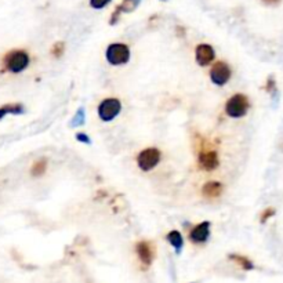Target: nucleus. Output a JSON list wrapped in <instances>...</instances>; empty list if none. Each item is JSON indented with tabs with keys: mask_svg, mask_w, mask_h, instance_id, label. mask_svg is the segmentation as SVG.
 <instances>
[{
	"mask_svg": "<svg viewBox=\"0 0 283 283\" xmlns=\"http://www.w3.org/2000/svg\"><path fill=\"white\" fill-rule=\"evenodd\" d=\"M76 140L80 142H84V144H86V142L89 144V142H90V137H89V135H86V134H83V133H77L76 134Z\"/></svg>",
	"mask_w": 283,
	"mask_h": 283,
	"instance_id": "obj_22",
	"label": "nucleus"
},
{
	"mask_svg": "<svg viewBox=\"0 0 283 283\" xmlns=\"http://www.w3.org/2000/svg\"><path fill=\"white\" fill-rule=\"evenodd\" d=\"M141 0H122V3L117 6L120 13H132L140 6Z\"/></svg>",
	"mask_w": 283,
	"mask_h": 283,
	"instance_id": "obj_16",
	"label": "nucleus"
},
{
	"mask_svg": "<svg viewBox=\"0 0 283 283\" xmlns=\"http://www.w3.org/2000/svg\"><path fill=\"white\" fill-rule=\"evenodd\" d=\"M135 253L142 263V265L150 266L155 257V246L148 241H140L135 245Z\"/></svg>",
	"mask_w": 283,
	"mask_h": 283,
	"instance_id": "obj_9",
	"label": "nucleus"
},
{
	"mask_svg": "<svg viewBox=\"0 0 283 283\" xmlns=\"http://www.w3.org/2000/svg\"><path fill=\"white\" fill-rule=\"evenodd\" d=\"M250 108V101L245 94H233L231 98L225 102V113L232 119L243 117Z\"/></svg>",
	"mask_w": 283,
	"mask_h": 283,
	"instance_id": "obj_2",
	"label": "nucleus"
},
{
	"mask_svg": "<svg viewBox=\"0 0 283 283\" xmlns=\"http://www.w3.org/2000/svg\"><path fill=\"white\" fill-rule=\"evenodd\" d=\"M275 86H276V82H275V79L271 76V77H268V80H266V86H265V90L268 93H274L275 92Z\"/></svg>",
	"mask_w": 283,
	"mask_h": 283,
	"instance_id": "obj_21",
	"label": "nucleus"
},
{
	"mask_svg": "<svg viewBox=\"0 0 283 283\" xmlns=\"http://www.w3.org/2000/svg\"><path fill=\"white\" fill-rule=\"evenodd\" d=\"M199 166L205 171H213L220 166V158L218 153L214 150H202L199 152Z\"/></svg>",
	"mask_w": 283,
	"mask_h": 283,
	"instance_id": "obj_7",
	"label": "nucleus"
},
{
	"mask_svg": "<svg viewBox=\"0 0 283 283\" xmlns=\"http://www.w3.org/2000/svg\"><path fill=\"white\" fill-rule=\"evenodd\" d=\"M64 53H65V43L57 42L53 44V47H51V54H53V57L59 58V57H62Z\"/></svg>",
	"mask_w": 283,
	"mask_h": 283,
	"instance_id": "obj_17",
	"label": "nucleus"
},
{
	"mask_svg": "<svg viewBox=\"0 0 283 283\" xmlns=\"http://www.w3.org/2000/svg\"><path fill=\"white\" fill-rule=\"evenodd\" d=\"M112 0H90V6L94 10H101L107 7Z\"/></svg>",
	"mask_w": 283,
	"mask_h": 283,
	"instance_id": "obj_19",
	"label": "nucleus"
},
{
	"mask_svg": "<svg viewBox=\"0 0 283 283\" xmlns=\"http://www.w3.org/2000/svg\"><path fill=\"white\" fill-rule=\"evenodd\" d=\"M263 3H265L268 6H276V4H279L281 3V0H261Z\"/></svg>",
	"mask_w": 283,
	"mask_h": 283,
	"instance_id": "obj_23",
	"label": "nucleus"
},
{
	"mask_svg": "<svg viewBox=\"0 0 283 283\" xmlns=\"http://www.w3.org/2000/svg\"><path fill=\"white\" fill-rule=\"evenodd\" d=\"M223 191H224V185L218 181H208L202 187V195L208 199L220 198L223 195Z\"/></svg>",
	"mask_w": 283,
	"mask_h": 283,
	"instance_id": "obj_11",
	"label": "nucleus"
},
{
	"mask_svg": "<svg viewBox=\"0 0 283 283\" xmlns=\"http://www.w3.org/2000/svg\"><path fill=\"white\" fill-rule=\"evenodd\" d=\"M210 221H202L200 224L195 225L189 231V241L195 245L206 243L210 238Z\"/></svg>",
	"mask_w": 283,
	"mask_h": 283,
	"instance_id": "obj_10",
	"label": "nucleus"
},
{
	"mask_svg": "<svg viewBox=\"0 0 283 283\" xmlns=\"http://www.w3.org/2000/svg\"><path fill=\"white\" fill-rule=\"evenodd\" d=\"M31 62L29 54L25 50H13L9 51L4 58H3V65L6 71L11 74H21L24 72Z\"/></svg>",
	"mask_w": 283,
	"mask_h": 283,
	"instance_id": "obj_1",
	"label": "nucleus"
},
{
	"mask_svg": "<svg viewBox=\"0 0 283 283\" xmlns=\"http://www.w3.org/2000/svg\"><path fill=\"white\" fill-rule=\"evenodd\" d=\"M216 58V51L208 43H200L195 49V59L200 67H208Z\"/></svg>",
	"mask_w": 283,
	"mask_h": 283,
	"instance_id": "obj_8",
	"label": "nucleus"
},
{
	"mask_svg": "<svg viewBox=\"0 0 283 283\" xmlns=\"http://www.w3.org/2000/svg\"><path fill=\"white\" fill-rule=\"evenodd\" d=\"M229 260H232L233 263H236V264L241 266V268H243L245 271H251V269L254 268L253 263H251L247 257H245V256H239V254H229Z\"/></svg>",
	"mask_w": 283,
	"mask_h": 283,
	"instance_id": "obj_14",
	"label": "nucleus"
},
{
	"mask_svg": "<svg viewBox=\"0 0 283 283\" xmlns=\"http://www.w3.org/2000/svg\"><path fill=\"white\" fill-rule=\"evenodd\" d=\"M122 111V102L115 97H109L100 102L97 112L102 122H112Z\"/></svg>",
	"mask_w": 283,
	"mask_h": 283,
	"instance_id": "obj_4",
	"label": "nucleus"
},
{
	"mask_svg": "<svg viewBox=\"0 0 283 283\" xmlns=\"http://www.w3.org/2000/svg\"><path fill=\"white\" fill-rule=\"evenodd\" d=\"M232 76V69L225 61H217L210 69V80L216 86H225Z\"/></svg>",
	"mask_w": 283,
	"mask_h": 283,
	"instance_id": "obj_6",
	"label": "nucleus"
},
{
	"mask_svg": "<svg viewBox=\"0 0 283 283\" xmlns=\"http://www.w3.org/2000/svg\"><path fill=\"white\" fill-rule=\"evenodd\" d=\"M84 123V112L83 109H79L76 116L74 117V122H72V126H80Z\"/></svg>",
	"mask_w": 283,
	"mask_h": 283,
	"instance_id": "obj_20",
	"label": "nucleus"
},
{
	"mask_svg": "<svg viewBox=\"0 0 283 283\" xmlns=\"http://www.w3.org/2000/svg\"><path fill=\"white\" fill-rule=\"evenodd\" d=\"M166 241L174 247L177 253H181V250H183L184 246V238L180 231H175V229L170 231V232L166 235Z\"/></svg>",
	"mask_w": 283,
	"mask_h": 283,
	"instance_id": "obj_12",
	"label": "nucleus"
},
{
	"mask_svg": "<svg viewBox=\"0 0 283 283\" xmlns=\"http://www.w3.org/2000/svg\"><path fill=\"white\" fill-rule=\"evenodd\" d=\"M162 159V152L158 148H145L137 156V165L142 171H151L158 166Z\"/></svg>",
	"mask_w": 283,
	"mask_h": 283,
	"instance_id": "obj_5",
	"label": "nucleus"
},
{
	"mask_svg": "<svg viewBox=\"0 0 283 283\" xmlns=\"http://www.w3.org/2000/svg\"><path fill=\"white\" fill-rule=\"evenodd\" d=\"M46 170H47V160L46 159H39L31 167V174L34 177H42L46 173Z\"/></svg>",
	"mask_w": 283,
	"mask_h": 283,
	"instance_id": "obj_15",
	"label": "nucleus"
},
{
	"mask_svg": "<svg viewBox=\"0 0 283 283\" xmlns=\"http://www.w3.org/2000/svg\"><path fill=\"white\" fill-rule=\"evenodd\" d=\"M24 113V105L22 104H6L0 107V120L4 119L7 115H19Z\"/></svg>",
	"mask_w": 283,
	"mask_h": 283,
	"instance_id": "obj_13",
	"label": "nucleus"
},
{
	"mask_svg": "<svg viewBox=\"0 0 283 283\" xmlns=\"http://www.w3.org/2000/svg\"><path fill=\"white\" fill-rule=\"evenodd\" d=\"M275 213H276V210H275L274 208H264V210L261 211V214H260V223H261V224L266 223L269 218H272V217L275 216Z\"/></svg>",
	"mask_w": 283,
	"mask_h": 283,
	"instance_id": "obj_18",
	"label": "nucleus"
},
{
	"mask_svg": "<svg viewBox=\"0 0 283 283\" xmlns=\"http://www.w3.org/2000/svg\"><path fill=\"white\" fill-rule=\"evenodd\" d=\"M130 57H132L130 49L125 43H112L105 51V58L113 67L125 65L130 61Z\"/></svg>",
	"mask_w": 283,
	"mask_h": 283,
	"instance_id": "obj_3",
	"label": "nucleus"
}]
</instances>
